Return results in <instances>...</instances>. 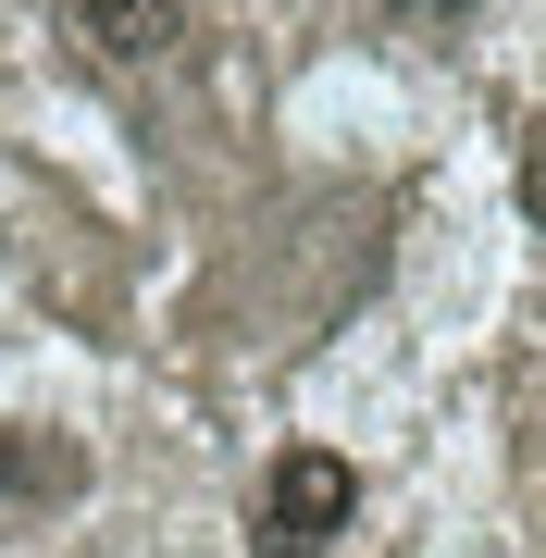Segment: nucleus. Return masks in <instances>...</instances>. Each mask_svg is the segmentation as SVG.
Listing matches in <instances>:
<instances>
[{
    "mask_svg": "<svg viewBox=\"0 0 546 558\" xmlns=\"http://www.w3.org/2000/svg\"><path fill=\"white\" fill-rule=\"evenodd\" d=\"M75 484V447H0V497H62Z\"/></svg>",
    "mask_w": 546,
    "mask_h": 558,
    "instance_id": "nucleus-3",
    "label": "nucleus"
},
{
    "mask_svg": "<svg viewBox=\"0 0 546 558\" xmlns=\"http://www.w3.org/2000/svg\"><path fill=\"white\" fill-rule=\"evenodd\" d=\"M62 38L100 75H149V62L186 50V0H62Z\"/></svg>",
    "mask_w": 546,
    "mask_h": 558,
    "instance_id": "nucleus-2",
    "label": "nucleus"
},
{
    "mask_svg": "<svg viewBox=\"0 0 546 558\" xmlns=\"http://www.w3.org/2000/svg\"><path fill=\"white\" fill-rule=\"evenodd\" d=\"M348 509H361V472H348L336 447H286L262 472V509H248V534H262V558H324L348 534Z\"/></svg>",
    "mask_w": 546,
    "mask_h": 558,
    "instance_id": "nucleus-1",
    "label": "nucleus"
},
{
    "mask_svg": "<svg viewBox=\"0 0 546 558\" xmlns=\"http://www.w3.org/2000/svg\"><path fill=\"white\" fill-rule=\"evenodd\" d=\"M410 25H460V13H485V0H398Z\"/></svg>",
    "mask_w": 546,
    "mask_h": 558,
    "instance_id": "nucleus-4",
    "label": "nucleus"
}]
</instances>
